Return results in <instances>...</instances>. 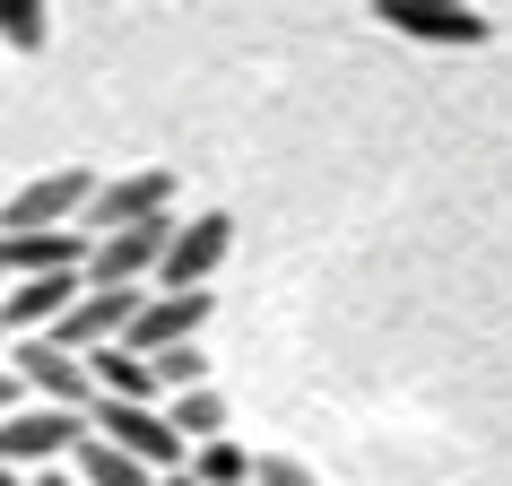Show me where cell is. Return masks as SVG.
<instances>
[{"mask_svg": "<svg viewBox=\"0 0 512 486\" xmlns=\"http://www.w3.org/2000/svg\"><path fill=\"white\" fill-rule=\"evenodd\" d=\"M87 434H96V443H113L122 460H139L148 478H174V469H183V443H174V426H165V408L96 400V408H87Z\"/></svg>", "mask_w": 512, "mask_h": 486, "instance_id": "cell-1", "label": "cell"}, {"mask_svg": "<svg viewBox=\"0 0 512 486\" xmlns=\"http://www.w3.org/2000/svg\"><path fill=\"white\" fill-rule=\"evenodd\" d=\"M87 417H70V408H35L18 400L9 417H0V469H18V478H35V469H53L61 452H79Z\"/></svg>", "mask_w": 512, "mask_h": 486, "instance_id": "cell-2", "label": "cell"}, {"mask_svg": "<svg viewBox=\"0 0 512 486\" xmlns=\"http://www.w3.org/2000/svg\"><path fill=\"white\" fill-rule=\"evenodd\" d=\"M87 200H96V174H87V165H53V174H35V183L0 209V235H53V226H79Z\"/></svg>", "mask_w": 512, "mask_h": 486, "instance_id": "cell-3", "label": "cell"}, {"mask_svg": "<svg viewBox=\"0 0 512 486\" xmlns=\"http://www.w3.org/2000/svg\"><path fill=\"white\" fill-rule=\"evenodd\" d=\"M157 217H174V174L148 165V174H113V183H96L79 235H122V226H157Z\"/></svg>", "mask_w": 512, "mask_h": 486, "instance_id": "cell-4", "label": "cell"}, {"mask_svg": "<svg viewBox=\"0 0 512 486\" xmlns=\"http://www.w3.org/2000/svg\"><path fill=\"white\" fill-rule=\"evenodd\" d=\"M9 374H18V391H27L35 408H70V417H87V408H96V382H87V365H79L70 348H53V339H18Z\"/></svg>", "mask_w": 512, "mask_h": 486, "instance_id": "cell-5", "label": "cell"}, {"mask_svg": "<svg viewBox=\"0 0 512 486\" xmlns=\"http://www.w3.org/2000/svg\"><path fill=\"white\" fill-rule=\"evenodd\" d=\"M226 252H235V217H226V209H200L191 226H174V235H165L157 296H191V287H200V278H209Z\"/></svg>", "mask_w": 512, "mask_h": 486, "instance_id": "cell-6", "label": "cell"}, {"mask_svg": "<svg viewBox=\"0 0 512 486\" xmlns=\"http://www.w3.org/2000/svg\"><path fill=\"white\" fill-rule=\"evenodd\" d=\"M165 235H174V217L157 226H122V235H87V287H139V278H157L165 261Z\"/></svg>", "mask_w": 512, "mask_h": 486, "instance_id": "cell-7", "label": "cell"}, {"mask_svg": "<svg viewBox=\"0 0 512 486\" xmlns=\"http://www.w3.org/2000/svg\"><path fill=\"white\" fill-rule=\"evenodd\" d=\"M131 322H139V287H87V296L70 304V313H61L53 348H70V356L122 348V339H131Z\"/></svg>", "mask_w": 512, "mask_h": 486, "instance_id": "cell-8", "label": "cell"}, {"mask_svg": "<svg viewBox=\"0 0 512 486\" xmlns=\"http://www.w3.org/2000/svg\"><path fill=\"white\" fill-rule=\"evenodd\" d=\"M374 18L391 35H408V44H460V53L486 44V18H478V9H460V0H382Z\"/></svg>", "mask_w": 512, "mask_h": 486, "instance_id": "cell-9", "label": "cell"}, {"mask_svg": "<svg viewBox=\"0 0 512 486\" xmlns=\"http://www.w3.org/2000/svg\"><path fill=\"white\" fill-rule=\"evenodd\" d=\"M209 304H217V296H200V287H191V296H139V322H131L122 348H131V356H174V348H191L200 322H209Z\"/></svg>", "mask_w": 512, "mask_h": 486, "instance_id": "cell-10", "label": "cell"}, {"mask_svg": "<svg viewBox=\"0 0 512 486\" xmlns=\"http://www.w3.org/2000/svg\"><path fill=\"white\" fill-rule=\"evenodd\" d=\"M87 296V278L79 270H61V278H27V287H0V330H18V339H53L61 313Z\"/></svg>", "mask_w": 512, "mask_h": 486, "instance_id": "cell-11", "label": "cell"}, {"mask_svg": "<svg viewBox=\"0 0 512 486\" xmlns=\"http://www.w3.org/2000/svg\"><path fill=\"white\" fill-rule=\"evenodd\" d=\"M87 270V235L53 226V235H0V287H27V278H61Z\"/></svg>", "mask_w": 512, "mask_h": 486, "instance_id": "cell-12", "label": "cell"}, {"mask_svg": "<svg viewBox=\"0 0 512 486\" xmlns=\"http://www.w3.org/2000/svg\"><path fill=\"white\" fill-rule=\"evenodd\" d=\"M79 365H87V382H96V400H122V408H157L165 400L157 365L131 356V348H96V356H79Z\"/></svg>", "mask_w": 512, "mask_h": 486, "instance_id": "cell-13", "label": "cell"}, {"mask_svg": "<svg viewBox=\"0 0 512 486\" xmlns=\"http://www.w3.org/2000/svg\"><path fill=\"white\" fill-rule=\"evenodd\" d=\"M70 460H79V469H70L79 486H157L139 460H122L113 443H96V434H79V452H70Z\"/></svg>", "mask_w": 512, "mask_h": 486, "instance_id": "cell-14", "label": "cell"}, {"mask_svg": "<svg viewBox=\"0 0 512 486\" xmlns=\"http://www.w3.org/2000/svg\"><path fill=\"white\" fill-rule=\"evenodd\" d=\"M165 426H174V443H217L226 434V400L217 391H183V400H165Z\"/></svg>", "mask_w": 512, "mask_h": 486, "instance_id": "cell-15", "label": "cell"}, {"mask_svg": "<svg viewBox=\"0 0 512 486\" xmlns=\"http://www.w3.org/2000/svg\"><path fill=\"white\" fill-rule=\"evenodd\" d=\"M191 478H200V486H252V452H243L235 434H217V443L191 452Z\"/></svg>", "mask_w": 512, "mask_h": 486, "instance_id": "cell-16", "label": "cell"}, {"mask_svg": "<svg viewBox=\"0 0 512 486\" xmlns=\"http://www.w3.org/2000/svg\"><path fill=\"white\" fill-rule=\"evenodd\" d=\"M148 365H157V391H165V400H183V391H209V356H200V348L148 356Z\"/></svg>", "mask_w": 512, "mask_h": 486, "instance_id": "cell-17", "label": "cell"}, {"mask_svg": "<svg viewBox=\"0 0 512 486\" xmlns=\"http://www.w3.org/2000/svg\"><path fill=\"white\" fill-rule=\"evenodd\" d=\"M0 44L9 53H44V9L35 0H0Z\"/></svg>", "mask_w": 512, "mask_h": 486, "instance_id": "cell-18", "label": "cell"}, {"mask_svg": "<svg viewBox=\"0 0 512 486\" xmlns=\"http://www.w3.org/2000/svg\"><path fill=\"white\" fill-rule=\"evenodd\" d=\"M252 486H322L304 460H252Z\"/></svg>", "mask_w": 512, "mask_h": 486, "instance_id": "cell-19", "label": "cell"}, {"mask_svg": "<svg viewBox=\"0 0 512 486\" xmlns=\"http://www.w3.org/2000/svg\"><path fill=\"white\" fill-rule=\"evenodd\" d=\"M27 400V391H18V374H9V365H0V417H9V408Z\"/></svg>", "mask_w": 512, "mask_h": 486, "instance_id": "cell-20", "label": "cell"}, {"mask_svg": "<svg viewBox=\"0 0 512 486\" xmlns=\"http://www.w3.org/2000/svg\"><path fill=\"white\" fill-rule=\"evenodd\" d=\"M27 486H79V478H70V469H35Z\"/></svg>", "mask_w": 512, "mask_h": 486, "instance_id": "cell-21", "label": "cell"}, {"mask_svg": "<svg viewBox=\"0 0 512 486\" xmlns=\"http://www.w3.org/2000/svg\"><path fill=\"white\" fill-rule=\"evenodd\" d=\"M157 486H200V478H191V469H174V478H157Z\"/></svg>", "mask_w": 512, "mask_h": 486, "instance_id": "cell-22", "label": "cell"}, {"mask_svg": "<svg viewBox=\"0 0 512 486\" xmlns=\"http://www.w3.org/2000/svg\"><path fill=\"white\" fill-rule=\"evenodd\" d=\"M0 486H27V478H18V469H0Z\"/></svg>", "mask_w": 512, "mask_h": 486, "instance_id": "cell-23", "label": "cell"}]
</instances>
